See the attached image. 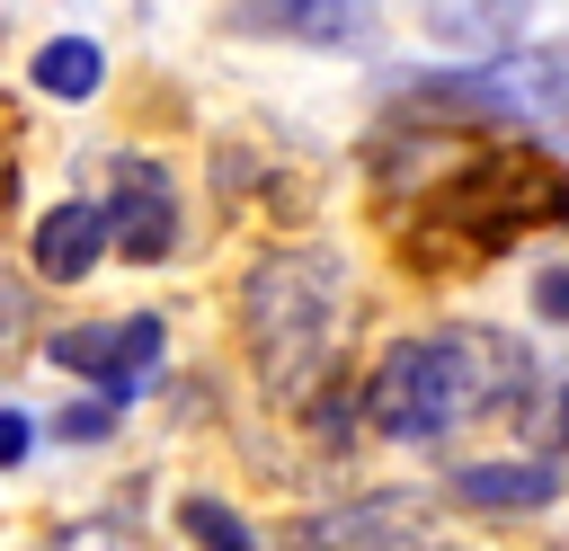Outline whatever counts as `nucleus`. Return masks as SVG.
<instances>
[{
  "instance_id": "1",
  "label": "nucleus",
  "mask_w": 569,
  "mask_h": 551,
  "mask_svg": "<svg viewBox=\"0 0 569 551\" xmlns=\"http://www.w3.org/2000/svg\"><path fill=\"white\" fill-rule=\"evenodd\" d=\"M525 391H533L525 347H516L507 329L453 320V329L400 338V347L365 373V418H373L382 435H400V444H436V435H453V427L480 418V409H516Z\"/></svg>"
},
{
  "instance_id": "2",
  "label": "nucleus",
  "mask_w": 569,
  "mask_h": 551,
  "mask_svg": "<svg viewBox=\"0 0 569 551\" xmlns=\"http://www.w3.org/2000/svg\"><path fill=\"white\" fill-rule=\"evenodd\" d=\"M560 213H569L560 160H542L525 142H471L445 178H427V196L409 213V240H418L427 267H471V258H498V249H516L525 231H542Z\"/></svg>"
},
{
  "instance_id": "3",
  "label": "nucleus",
  "mask_w": 569,
  "mask_h": 551,
  "mask_svg": "<svg viewBox=\"0 0 569 551\" xmlns=\"http://www.w3.org/2000/svg\"><path fill=\"white\" fill-rule=\"evenodd\" d=\"M240 320H249V355L267 364V382L302 391L311 364H320V347H329V329H338V258H320V249L258 258Z\"/></svg>"
},
{
  "instance_id": "4",
  "label": "nucleus",
  "mask_w": 569,
  "mask_h": 551,
  "mask_svg": "<svg viewBox=\"0 0 569 551\" xmlns=\"http://www.w3.org/2000/svg\"><path fill=\"white\" fill-rule=\"evenodd\" d=\"M427 116H498V124H542L569 133V44H533V53H480L471 71H427L400 80Z\"/></svg>"
},
{
  "instance_id": "5",
  "label": "nucleus",
  "mask_w": 569,
  "mask_h": 551,
  "mask_svg": "<svg viewBox=\"0 0 569 551\" xmlns=\"http://www.w3.org/2000/svg\"><path fill=\"white\" fill-rule=\"evenodd\" d=\"M107 240L133 267H160L178 249V187H169L160 160H142V151H116L107 160Z\"/></svg>"
},
{
  "instance_id": "6",
  "label": "nucleus",
  "mask_w": 569,
  "mask_h": 551,
  "mask_svg": "<svg viewBox=\"0 0 569 551\" xmlns=\"http://www.w3.org/2000/svg\"><path fill=\"white\" fill-rule=\"evenodd\" d=\"M160 347H169V329L151 311H133V320H107V329H62L53 338V364L80 373V382H98L107 400H133L160 373Z\"/></svg>"
},
{
  "instance_id": "7",
  "label": "nucleus",
  "mask_w": 569,
  "mask_h": 551,
  "mask_svg": "<svg viewBox=\"0 0 569 551\" xmlns=\"http://www.w3.org/2000/svg\"><path fill=\"white\" fill-rule=\"evenodd\" d=\"M427 533V498L418 489H373V498H347L311 524H293V551H409Z\"/></svg>"
},
{
  "instance_id": "8",
  "label": "nucleus",
  "mask_w": 569,
  "mask_h": 551,
  "mask_svg": "<svg viewBox=\"0 0 569 551\" xmlns=\"http://www.w3.org/2000/svg\"><path fill=\"white\" fill-rule=\"evenodd\" d=\"M240 27H267V36H293V44H365L373 36V9L365 0H240Z\"/></svg>"
},
{
  "instance_id": "9",
  "label": "nucleus",
  "mask_w": 569,
  "mask_h": 551,
  "mask_svg": "<svg viewBox=\"0 0 569 551\" xmlns=\"http://www.w3.org/2000/svg\"><path fill=\"white\" fill-rule=\"evenodd\" d=\"M525 18H533V0H418V27L436 36V44H453V53H507L516 36H525Z\"/></svg>"
},
{
  "instance_id": "10",
  "label": "nucleus",
  "mask_w": 569,
  "mask_h": 551,
  "mask_svg": "<svg viewBox=\"0 0 569 551\" xmlns=\"http://www.w3.org/2000/svg\"><path fill=\"white\" fill-rule=\"evenodd\" d=\"M116 240H107V204H53L44 222H36V276H53V284H80L98 258H107Z\"/></svg>"
},
{
  "instance_id": "11",
  "label": "nucleus",
  "mask_w": 569,
  "mask_h": 551,
  "mask_svg": "<svg viewBox=\"0 0 569 551\" xmlns=\"http://www.w3.org/2000/svg\"><path fill=\"white\" fill-rule=\"evenodd\" d=\"M453 498L480 515H516V507H551L560 471L551 462H471V471H453Z\"/></svg>"
},
{
  "instance_id": "12",
  "label": "nucleus",
  "mask_w": 569,
  "mask_h": 551,
  "mask_svg": "<svg viewBox=\"0 0 569 551\" xmlns=\"http://www.w3.org/2000/svg\"><path fill=\"white\" fill-rule=\"evenodd\" d=\"M44 98H62V107H80V98H98V80H107V53L89 44V36H53L44 53H36V71H27Z\"/></svg>"
},
{
  "instance_id": "13",
  "label": "nucleus",
  "mask_w": 569,
  "mask_h": 551,
  "mask_svg": "<svg viewBox=\"0 0 569 551\" xmlns=\"http://www.w3.org/2000/svg\"><path fill=\"white\" fill-rule=\"evenodd\" d=\"M178 524H187V542H196V551H258V542H249V524H240L222 498H187V507H178Z\"/></svg>"
},
{
  "instance_id": "14",
  "label": "nucleus",
  "mask_w": 569,
  "mask_h": 551,
  "mask_svg": "<svg viewBox=\"0 0 569 551\" xmlns=\"http://www.w3.org/2000/svg\"><path fill=\"white\" fill-rule=\"evenodd\" d=\"M53 427H62V444H98V435L116 427V400H107V391H98V400H62Z\"/></svg>"
},
{
  "instance_id": "15",
  "label": "nucleus",
  "mask_w": 569,
  "mask_h": 551,
  "mask_svg": "<svg viewBox=\"0 0 569 551\" xmlns=\"http://www.w3.org/2000/svg\"><path fill=\"white\" fill-rule=\"evenodd\" d=\"M27 347V284L0 267V355H18Z\"/></svg>"
},
{
  "instance_id": "16",
  "label": "nucleus",
  "mask_w": 569,
  "mask_h": 551,
  "mask_svg": "<svg viewBox=\"0 0 569 551\" xmlns=\"http://www.w3.org/2000/svg\"><path fill=\"white\" fill-rule=\"evenodd\" d=\"M569 435V373L551 382V400H542V418H533V444H560Z\"/></svg>"
},
{
  "instance_id": "17",
  "label": "nucleus",
  "mask_w": 569,
  "mask_h": 551,
  "mask_svg": "<svg viewBox=\"0 0 569 551\" xmlns=\"http://www.w3.org/2000/svg\"><path fill=\"white\" fill-rule=\"evenodd\" d=\"M533 311L542 320H569V267H542L533 276Z\"/></svg>"
},
{
  "instance_id": "18",
  "label": "nucleus",
  "mask_w": 569,
  "mask_h": 551,
  "mask_svg": "<svg viewBox=\"0 0 569 551\" xmlns=\"http://www.w3.org/2000/svg\"><path fill=\"white\" fill-rule=\"evenodd\" d=\"M27 435H36V427H27L18 409H0V471H9V462H27Z\"/></svg>"
},
{
  "instance_id": "19",
  "label": "nucleus",
  "mask_w": 569,
  "mask_h": 551,
  "mask_svg": "<svg viewBox=\"0 0 569 551\" xmlns=\"http://www.w3.org/2000/svg\"><path fill=\"white\" fill-rule=\"evenodd\" d=\"M18 196V169H9V142H0V204Z\"/></svg>"
}]
</instances>
